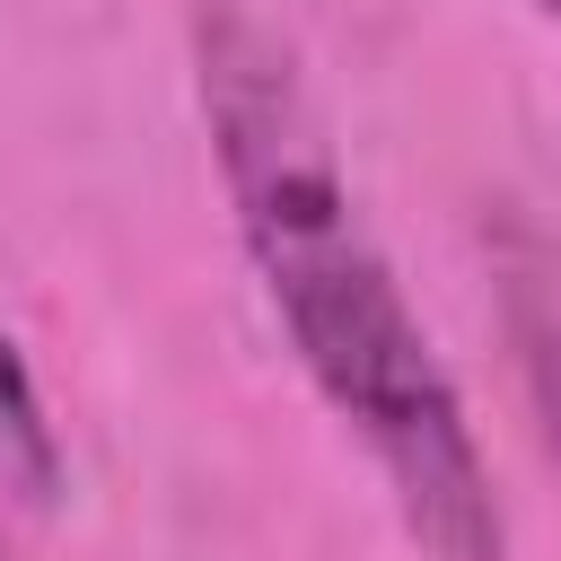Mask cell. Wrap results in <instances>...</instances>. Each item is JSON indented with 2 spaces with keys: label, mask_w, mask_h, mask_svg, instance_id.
Masks as SVG:
<instances>
[{
  "label": "cell",
  "mask_w": 561,
  "mask_h": 561,
  "mask_svg": "<svg viewBox=\"0 0 561 561\" xmlns=\"http://www.w3.org/2000/svg\"><path fill=\"white\" fill-rule=\"evenodd\" d=\"M193 88L254 280L324 412L368 447L403 535L421 543V561H508V517L473 447L465 394L430 351L377 228L359 219L298 53L245 0H202Z\"/></svg>",
  "instance_id": "1"
},
{
  "label": "cell",
  "mask_w": 561,
  "mask_h": 561,
  "mask_svg": "<svg viewBox=\"0 0 561 561\" xmlns=\"http://www.w3.org/2000/svg\"><path fill=\"white\" fill-rule=\"evenodd\" d=\"M508 342H517V368H526L543 456L561 465V272L535 263V254L508 263Z\"/></svg>",
  "instance_id": "2"
},
{
  "label": "cell",
  "mask_w": 561,
  "mask_h": 561,
  "mask_svg": "<svg viewBox=\"0 0 561 561\" xmlns=\"http://www.w3.org/2000/svg\"><path fill=\"white\" fill-rule=\"evenodd\" d=\"M535 9H543V18H552V26H561V0H535Z\"/></svg>",
  "instance_id": "3"
}]
</instances>
